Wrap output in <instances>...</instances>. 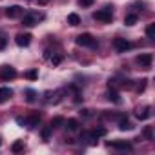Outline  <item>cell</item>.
Instances as JSON below:
<instances>
[{
	"label": "cell",
	"mask_w": 155,
	"mask_h": 155,
	"mask_svg": "<svg viewBox=\"0 0 155 155\" xmlns=\"http://www.w3.org/2000/svg\"><path fill=\"white\" fill-rule=\"evenodd\" d=\"M22 13H24V9L20 6H11V8L6 9V17L8 18H18V17H22Z\"/></svg>",
	"instance_id": "cell-10"
},
{
	"label": "cell",
	"mask_w": 155,
	"mask_h": 155,
	"mask_svg": "<svg viewBox=\"0 0 155 155\" xmlns=\"http://www.w3.org/2000/svg\"><path fill=\"white\" fill-rule=\"evenodd\" d=\"M77 4L81 8H91L93 6V0H77Z\"/></svg>",
	"instance_id": "cell-27"
},
{
	"label": "cell",
	"mask_w": 155,
	"mask_h": 155,
	"mask_svg": "<svg viewBox=\"0 0 155 155\" xmlns=\"http://www.w3.org/2000/svg\"><path fill=\"white\" fill-rule=\"evenodd\" d=\"M42 18V15H38V13H35V11H31V13H28V15H24V18H22V26L24 28H33V26H37L38 24V20Z\"/></svg>",
	"instance_id": "cell-3"
},
{
	"label": "cell",
	"mask_w": 155,
	"mask_h": 155,
	"mask_svg": "<svg viewBox=\"0 0 155 155\" xmlns=\"http://www.w3.org/2000/svg\"><path fill=\"white\" fill-rule=\"evenodd\" d=\"M119 130H122V131L133 130V124L128 120V117H120V119H119Z\"/></svg>",
	"instance_id": "cell-14"
},
{
	"label": "cell",
	"mask_w": 155,
	"mask_h": 155,
	"mask_svg": "<svg viewBox=\"0 0 155 155\" xmlns=\"http://www.w3.org/2000/svg\"><path fill=\"white\" fill-rule=\"evenodd\" d=\"M144 139L146 140H153V130H151V126L144 128Z\"/></svg>",
	"instance_id": "cell-26"
},
{
	"label": "cell",
	"mask_w": 155,
	"mask_h": 155,
	"mask_svg": "<svg viewBox=\"0 0 155 155\" xmlns=\"http://www.w3.org/2000/svg\"><path fill=\"white\" fill-rule=\"evenodd\" d=\"M0 146H2V137H0Z\"/></svg>",
	"instance_id": "cell-32"
},
{
	"label": "cell",
	"mask_w": 155,
	"mask_h": 155,
	"mask_svg": "<svg viewBox=\"0 0 155 155\" xmlns=\"http://www.w3.org/2000/svg\"><path fill=\"white\" fill-rule=\"evenodd\" d=\"M6 44H8V38H6V37H0V49H4Z\"/></svg>",
	"instance_id": "cell-29"
},
{
	"label": "cell",
	"mask_w": 155,
	"mask_h": 155,
	"mask_svg": "<svg viewBox=\"0 0 155 155\" xmlns=\"http://www.w3.org/2000/svg\"><path fill=\"white\" fill-rule=\"evenodd\" d=\"M104 135H106V128H95L91 133H88V140L93 144V142H97L99 137H104Z\"/></svg>",
	"instance_id": "cell-12"
},
{
	"label": "cell",
	"mask_w": 155,
	"mask_h": 155,
	"mask_svg": "<svg viewBox=\"0 0 155 155\" xmlns=\"http://www.w3.org/2000/svg\"><path fill=\"white\" fill-rule=\"evenodd\" d=\"M146 84H148V81H146V79H142V81H137V84H135V91H137V93H144V90H146Z\"/></svg>",
	"instance_id": "cell-20"
},
{
	"label": "cell",
	"mask_w": 155,
	"mask_h": 155,
	"mask_svg": "<svg viewBox=\"0 0 155 155\" xmlns=\"http://www.w3.org/2000/svg\"><path fill=\"white\" fill-rule=\"evenodd\" d=\"M64 117H55L53 120H51V128H60V126H64Z\"/></svg>",
	"instance_id": "cell-25"
},
{
	"label": "cell",
	"mask_w": 155,
	"mask_h": 155,
	"mask_svg": "<svg viewBox=\"0 0 155 155\" xmlns=\"http://www.w3.org/2000/svg\"><path fill=\"white\" fill-rule=\"evenodd\" d=\"M113 48H115L119 53H126L128 49H131V48H133V44H131V42H128L126 38L117 37V38H113Z\"/></svg>",
	"instance_id": "cell-4"
},
{
	"label": "cell",
	"mask_w": 155,
	"mask_h": 155,
	"mask_svg": "<svg viewBox=\"0 0 155 155\" xmlns=\"http://www.w3.org/2000/svg\"><path fill=\"white\" fill-rule=\"evenodd\" d=\"M22 150H24V140H15L13 146H11V151L13 153H20Z\"/></svg>",
	"instance_id": "cell-21"
},
{
	"label": "cell",
	"mask_w": 155,
	"mask_h": 155,
	"mask_svg": "<svg viewBox=\"0 0 155 155\" xmlns=\"http://www.w3.org/2000/svg\"><path fill=\"white\" fill-rule=\"evenodd\" d=\"M31 35L29 33H18L17 37H15V42H17V46H20V48H28L29 44H31Z\"/></svg>",
	"instance_id": "cell-8"
},
{
	"label": "cell",
	"mask_w": 155,
	"mask_h": 155,
	"mask_svg": "<svg viewBox=\"0 0 155 155\" xmlns=\"http://www.w3.org/2000/svg\"><path fill=\"white\" fill-rule=\"evenodd\" d=\"M38 124H40V113H31V115L26 119V126H28L29 130L37 128Z\"/></svg>",
	"instance_id": "cell-11"
},
{
	"label": "cell",
	"mask_w": 155,
	"mask_h": 155,
	"mask_svg": "<svg viewBox=\"0 0 155 155\" xmlns=\"http://www.w3.org/2000/svg\"><path fill=\"white\" fill-rule=\"evenodd\" d=\"M135 117H137L139 120L150 119V117H151V108H150V106H137V108H135Z\"/></svg>",
	"instance_id": "cell-7"
},
{
	"label": "cell",
	"mask_w": 155,
	"mask_h": 155,
	"mask_svg": "<svg viewBox=\"0 0 155 155\" xmlns=\"http://www.w3.org/2000/svg\"><path fill=\"white\" fill-rule=\"evenodd\" d=\"M17 77V69L11 66H2L0 68V79L2 81H13Z\"/></svg>",
	"instance_id": "cell-5"
},
{
	"label": "cell",
	"mask_w": 155,
	"mask_h": 155,
	"mask_svg": "<svg viewBox=\"0 0 155 155\" xmlns=\"http://www.w3.org/2000/svg\"><path fill=\"white\" fill-rule=\"evenodd\" d=\"M75 42H77V46H82V48H97V40H95L93 35H90V33L79 35V37L75 38Z\"/></svg>",
	"instance_id": "cell-2"
},
{
	"label": "cell",
	"mask_w": 155,
	"mask_h": 155,
	"mask_svg": "<svg viewBox=\"0 0 155 155\" xmlns=\"http://www.w3.org/2000/svg\"><path fill=\"white\" fill-rule=\"evenodd\" d=\"M137 20H139V17L135 13H130V15L124 17V24L126 26H133V24H137Z\"/></svg>",
	"instance_id": "cell-19"
},
{
	"label": "cell",
	"mask_w": 155,
	"mask_h": 155,
	"mask_svg": "<svg viewBox=\"0 0 155 155\" xmlns=\"http://www.w3.org/2000/svg\"><path fill=\"white\" fill-rule=\"evenodd\" d=\"M108 148H115V150H120V151H131V144L126 142V140H113V142H108Z\"/></svg>",
	"instance_id": "cell-9"
},
{
	"label": "cell",
	"mask_w": 155,
	"mask_h": 155,
	"mask_svg": "<svg viewBox=\"0 0 155 155\" xmlns=\"http://www.w3.org/2000/svg\"><path fill=\"white\" fill-rule=\"evenodd\" d=\"M146 37H148L150 40L155 38V24H148V28H146Z\"/></svg>",
	"instance_id": "cell-23"
},
{
	"label": "cell",
	"mask_w": 155,
	"mask_h": 155,
	"mask_svg": "<svg viewBox=\"0 0 155 155\" xmlns=\"http://www.w3.org/2000/svg\"><path fill=\"white\" fill-rule=\"evenodd\" d=\"M64 126L69 130V131H77V130H79V120H77V119H68V120H64Z\"/></svg>",
	"instance_id": "cell-15"
},
{
	"label": "cell",
	"mask_w": 155,
	"mask_h": 155,
	"mask_svg": "<svg viewBox=\"0 0 155 155\" xmlns=\"http://www.w3.org/2000/svg\"><path fill=\"white\" fill-rule=\"evenodd\" d=\"M51 130H53L51 126H46V128L42 130V139H44V140H48V139H49V135H51Z\"/></svg>",
	"instance_id": "cell-28"
},
{
	"label": "cell",
	"mask_w": 155,
	"mask_h": 155,
	"mask_svg": "<svg viewBox=\"0 0 155 155\" xmlns=\"http://www.w3.org/2000/svg\"><path fill=\"white\" fill-rule=\"evenodd\" d=\"M93 18H95V20H99V22H102V24H110V22L113 20L111 8L108 6V8H104V9H97V11L93 13Z\"/></svg>",
	"instance_id": "cell-1"
},
{
	"label": "cell",
	"mask_w": 155,
	"mask_h": 155,
	"mask_svg": "<svg viewBox=\"0 0 155 155\" xmlns=\"http://www.w3.org/2000/svg\"><path fill=\"white\" fill-rule=\"evenodd\" d=\"M26 101H28V102H35V101H37V91L26 90Z\"/></svg>",
	"instance_id": "cell-24"
},
{
	"label": "cell",
	"mask_w": 155,
	"mask_h": 155,
	"mask_svg": "<svg viewBox=\"0 0 155 155\" xmlns=\"http://www.w3.org/2000/svg\"><path fill=\"white\" fill-rule=\"evenodd\" d=\"M37 2H38L40 6H46V4H49V2H51V0H37Z\"/></svg>",
	"instance_id": "cell-31"
},
{
	"label": "cell",
	"mask_w": 155,
	"mask_h": 155,
	"mask_svg": "<svg viewBox=\"0 0 155 155\" xmlns=\"http://www.w3.org/2000/svg\"><path fill=\"white\" fill-rule=\"evenodd\" d=\"M151 62H153V55L151 53H142V55L137 57V64L142 69H150L151 68Z\"/></svg>",
	"instance_id": "cell-6"
},
{
	"label": "cell",
	"mask_w": 155,
	"mask_h": 155,
	"mask_svg": "<svg viewBox=\"0 0 155 155\" xmlns=\"http://www.w3.org/2000/svg\"><path fill=\"white\" fill-rule=\"evenodd\" d=\"M108 101H111V102H115V104H120V95H119V91L110 88V91H108Z\"/></svg>",
	"instance_id": "cell-16"
},
{
	"label": "cell",
	"mask_w": 155,
	"mask_h": 155,
	"mask_svg": "<svg viewBox=\"0 0 155 155\" xmlns=\"http://www.w3.org/2000/svg\"><path fill=\"white\" fill-rule=\"evenodd\" d=\"M24 77H26V79H29V81H35V79H38V71L37 69H28L24 73Z\"/></svg>",
	"instance_id": "cell-22"
},
{
	"label": "cell",
	"mask_w": 155,
	"mask_h": 155,
	"mask_svg": "<svg viewBox=\"0 0 155 155\" xmlns=\"http://www.w3.org/2000/svg\"><path fill=\"white\" fill-rule=\"evenodd\" d=\"M11 97H13V90L11 88H0V104L9 101Z\"/></svg>",
	"instance_id": "cell-13"
},
{
	"label": "cell",
	"mask_w": 155,
	"mask_h": 155,
	"mask_svg": "<svg viewBox=\"0 0 155 155\" xmlns=\"http://www.w3.org/2000/svg\"><path fill=\"white\" fill-rule=\"evenodd\" d=\"M68 24L69 26H79L81 24V17L77 15V13H69L68 15Z\"/></svg>",
	"instance_id": "cell-18"
},
{
	"label": "cell",
	"mask_w": 155,
	"mask_h": 155,
	"mask_svg": "<svg viewBox=\"0 0 155 155\" xmlns=\"http://www.w3.org/2000/svg\"><path fill=\"white\" fill-rule=\"evenodd\" d=\"M17 124H20V126H26V119H22V117H17Z\"/></svg>",
	"instance_id": "cell-30"
},
{
	"label": "cell",
	"mask_w": 155,
	"mask_h": 155,
	"mask_svg": "<svg viewBox=\"0 0 155 155\" xmlns=\"http://www.w3.org/2000/svg\"><path fill=\"white\" fill-rule=\"evenodd\" d=\"M62 58H64L62 53H55V51H51V55H49V60H51L53 66H58V64L62 62Z\"/></svg>",
	"instance_id": "cell-17"
}]
</instances>
